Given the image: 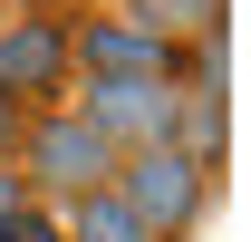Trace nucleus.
<instances>
[{
  "mask_svg": "<svg viewBox=\"0 0 251 242\" xmlns=\"http://www.w3.org/2000/svg\"><path fill=\"white\" fill-rule=\"evenodd\" d=\"M20 204H29V184H20V175H10V165H0V223H10V213H20Z\"/></svg>",
  "mask_w": 251,
  "mask_h": 242,
  "instance_id": "nucleus-11",
  "label": "nucleus"
},
{
  "mask_svg": "<svg viewBox=\"0 0 251 242\" xmlns=\"http://www.w3.org/2000/svg\"><path fill=\"white\" fill-rule=\"evenodd\" d=\"M20 126H29V117H20V107H10V97H0V165H10V155H20Z\"/></svg>",
  "mask_w": 251,
  "mask_h": 242,
  "instance_id": "nucleus-10",
  "label": "nucleus"
},
{
  "mask_svg": "<svg viewBox=\"0 0 251 242\" xmlns=\"http://www.w3.org/2000/svg\"><path fill=\"white\" fill-rule=\"evenodd\" d=\"M68 88H77L68 10H20V20H0V97H10L20 117H49V107H68Z\"/></svg>",
  "mask_w": 251,
  "mask_h": 242,
  "instance_id": "nucleus-3",
  "label": "nucleus"
},
{
  "mask_svg": "<svg viewBox=\"0 0 251 242\" xmlns=\"http://www.w3.org/2000/svg\"><path fill=\"white\" fill-rule=\"evenodd\" d=\"M174 155H184L193 175H222V155H232V97H193L174 107Z\"/></svg>",
  "mask_w": 251,
  "mask_h": 242,
  "instance_id": "nucleus-7",
  "label": "nucleus"
},
{
  "mask_svg": "<svg viewBox=\"0 0 251 242\" xmlns=\"http://www.w3.org/2000/svg\"><path fill=\"white\" fill-rule=\"evenodd\" d=\"M174 107H184V88H174V78H77V88H68V117L97 126L116 155H155V146H174Z\"/></svg>",
  "mask_w": 251,
  "mask_h": 242,
  "instance_id": "nucleus-2",
  "label": "nucleus"
},
{
  "mask_svg": "<svg viewBox=\"0 0 251 242\" xmlns=\"http://www.w3.org/2000/svg\"><path fill=\"white\" fill-rule=\"evenodd\" d=\"M68 59H77V78H174L184 88V49H164V39H145L126 10H68Z\"/></svg>",
  "mask_w": 251,
  "mask_h": 242,
  "instance_id": "nucleus-5",
  "label": "nucleus"
},
{
  "mask_svg": "<svg viewBox=\"0 0 251 242\" xmlns=\"http://www.w3.org/2000/svg\"><path fill=\"white\" fill-rule=\"evenodd\" d=\"M106 10H126L145 39H164V49H193V39L232 30V0H106Z\"/></svg>",
  "mask_w": 251,
  "mask_h": 242,
  "instance_id": "nucleus-6",
  "label": "nucleus"
},
{
  "mask_svg": "<svg viewBox=\"0 0 251 242\" xmlns=\"http://www.w3.org/2000/svg\"><path fill=\"white\" fill-rule=\"evenodd\" d=\"M58 242H145V223L116 204V184L106 194H87V204H68L58 213Z\"/></svg>",
  "mask_w": 251,
  "mask_h": 242,
  "instance_id": "nucleus-8",
  "label": "nucleus"
},
{
  "mask_svg": "<svg viewBox=\"0 0 251 242\" xmlns=\"http://www.w3.org/2000/svg\"><path fill=\"white\" fill-rule=\"evenodd\" d=\"M116 165H126V155L106 146L97 126H77L68 107L29 117V126H20V155H10V175L29 184V204H49V213H68V204H87V194H106V184H116Z\"/></svg>",
  "mask_w": 251,
  "mask_h": 242,
  "instance_id": "nucleus-1",
  "label": "nucleus"
},
{
  "mask_svg": "<svg viewBox=\"0 0 251 242\" xmlns=\"http://www.w3.org/2000/svg\"><path fill=\"white\" fill-rule=\"evenodd\" d=\"M0 242H58V213H49V204H20L10 223H0Z\"/></svg>",
  "mask_w": 251,
  "mask_h": 242,
  "instance_id": "nucleus-9",
  "label": "nucleus"
},
{
  "mask_svg": "<svg viewBox=\"0 0 251 242\" xmlns=\"http://www.w3.org/2000/svg\"><path fill=\"white\" fill-rule=\"evenodd\" d=\"M116 204L145 223V242H184L203 223V204H213V175H193L174 146H155V155H126L116 165Z\"/></svg>",
  "mask_w": 251,
  "mask_h": 242,
  "instance_id": "nucleus-4",
  "label": "nucleus"
}]
</instances>
